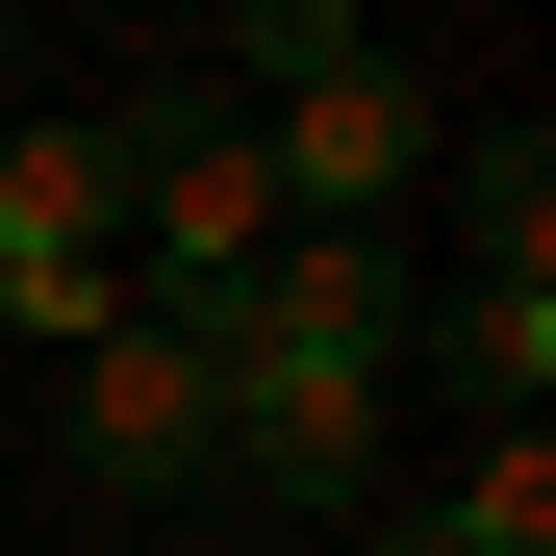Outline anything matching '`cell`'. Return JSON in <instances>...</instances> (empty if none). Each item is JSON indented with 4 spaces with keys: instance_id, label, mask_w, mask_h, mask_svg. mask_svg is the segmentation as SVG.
Here are the masks:
<instances>
[{
    "instance_id": "6da1fadb",
    "label": "cell",
    "mask_w": 556,
    "mask_h": 556,
    "mask_svg": "<svg viewBox=\"0 0 556 556\" xmlns=\"http://www.w3.org/2000/svg\"><path fill=\"white\" fill-rule=\"evenodd\" d=\"M127 304L152 329H228L253 304V253H278V177H253V102L228 76H127Z\"/></svg>"
},
{
    "instance_id": "7a4b0ae2",
    "label": "cell",
    "mask_w": 556,
    "mask_h": 556,
    "mask_svg": "<svg viewBox=\"0 0 556 556\" xmlns=\"http://www.w3.org/2000/svg\"><path fill=\"white\" fill-rule=\"evenodd\" d=\"M228 102H253L278 228H380L405 177H430V76H405L380 26H253V51H228Z\"/></svg>"
},
{
    "instance_id": "3957f363",
    "label": "cell",
    "mask_w": 556,
    "mask_h": 556,
    "mask_svg": "<svg viewBox=\"0 0 556 556\" xmlns=\"http://www.w3.org/2000/svg\"><path fill=\"white\" fill-rule=\"evenodd\" d=\"M0 329H127V127H0Z\"/></svg>"
},
{
    "instance_id": "277c9868",
    "label": "cell",
    "mask_w": 556,
    "mask_h": 556,
    "mask_svg": "<svg viewBox=\"0 0 556 556\" xmlns=\"http://www.w3.org/2000/svg\"><path fill=\"white\" fill-rule=\"evenodd\" d=\"M51 380H76V481H152V506H203V455H228V354L203 329H76L51 354Z\"/></svg>"
},
{
    "instance_id": "5b68a950",
    "label": "cell",
    "mask_w": 556,
    "mask_h": 556,
    "mask_svg": "<svg viewBox=\"0 0 556 556\" xmlns=\"http://www.w3.org/2000/svg\"><path fill=\"white\" fill-rule=\"evenodd\" d=\"M405 354H430L481 430H531V405H556V278H430V329H405Z\"/></svg>"
},
{
    "instance_id": "8992f818",
    "label": "cell",
    "mask_w": 556,
    "mask_h": 556,
    "mask_svg": "<svg viewBox=\"0 0 556 556\" xmlns=\"http://www.w3.org/2000/svg\"><path fill=\"white\" fill-rule=\"evenodd\" d=\"M380 556H556V430H481V481H455V506H405Z\"/></svg>"
},
{
    "instance_id": "52a82bcc",
    "label": "cell",
    "mask_w": 556,
    "mask_h": 556,
    "mask_svg": "<svg viewBox=\"0 0 556 556\" xmlns=\"http://www.w3.org/2000/svg\"><path fill=\"white\" fill-rule=\"evenodd\" d=\"M0 76H26V26H0Z\"/></svg>"
}]
</instances>
